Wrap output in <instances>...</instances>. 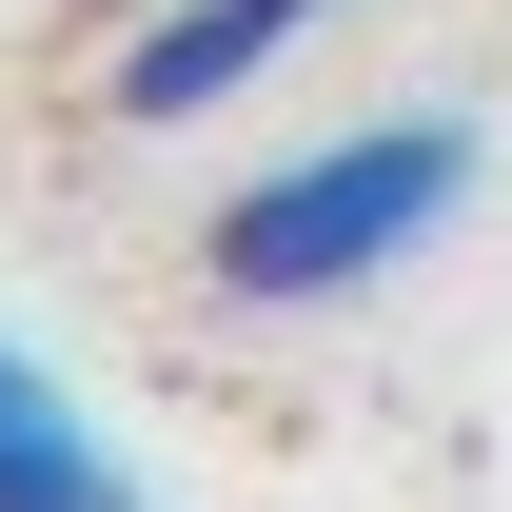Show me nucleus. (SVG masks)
I'll return each mask as SVG.
<instances>
[{"mask_svg":"<svg viewBox=\"0 0 512 512\" xmlns=\"http://www.w3.org/2000/svg\"><path fill=\"white\" fill-rule=\"evenodd\" d=\"M473 197H493V119H473V99H375V119L256 158V178L197 217V296H217V316H335V296L414 276Z\"/></svg>","mask_w":512,"mask_h":512,"instance_id":"obj_1","label":"nucleus"},{"mask_svg":"<svg viewBox=\"0 0 512 512\" xmlns=\"http://www.w3.org/2000/svg\"><path fill=\"white\" fill-rule=\"evenodd\" d=\"M335 20H375V0H138L99 99H119L138 138H178V119H217V99H256L296 40H335Z\"/></svg>","mask_w":512,"mask_h":512,"instance_id":"obj_2","label":"nucleus"},{"mask_svg":"<svg viewBox=\"0 0 512 512\" xmlns=\"http://www.w3.org/2000/svg\"><path fill=\"white\" fill-rule=\"evenodd\" d=\"M0 512H158V493H138V453L79 414V375H60L20 316H0Z\"/></svg>","mask_w":512,"mask_h":512,"instance_id":"obj_3","label":"nucleus"}]
</instances>
